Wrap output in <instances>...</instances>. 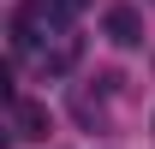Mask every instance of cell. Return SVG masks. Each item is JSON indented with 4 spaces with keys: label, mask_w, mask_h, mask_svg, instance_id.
<instances>
[{
    "label": "cell",
    "mask_w": 155,
    "mask_h": 149,
    "mask_svg": "<svg viewBox=\"0 0 155 149\" xmlns=\"http://www.w3.org/2000/svg\"><path fill=\"white\" fill-rule=\"evenodd\" d=\"M107 36H114V48H137V42H143L137 6H107Z\"/></svg>",
    "instance_id": "3957f363"
},
{
    "label": "cell",
    "mask_w": 155,
    "mask_h": 149,
    "mask_svg": "<svg viewBox=\"0 0 155 149\" xmlns=\"http://www.w3.org/2000/svg\"><path fill=\"white\" fill-rule=\"evenodd\" d=\"M12 54L24 60V66H36V72H72L78 66V36L72 24H66V12H54L48 0H30L18 18H12Z\"/></svg>",
    "instance_id": "6da1fadb"
},
{
    "label": "cell",
    "mask_w": 155,
    "mask_h": 149,
    "mask_svg": "<svg viewBox=\"0 0 155 149\" xmlns=\"http://www.w3.org/2000/svg\"><path fill=\"white\" fill-rule=\"evenodd\" d=\"M48 6H54V12H66V18H78V12H84L90 0H48Z\"/></svg>",
    "instance_id": "277c9868"
},
{
    "label": "cell",
    "mask_w": 155,
    "mask_h": 149,
    "mask_svg": "<svg viewBox=\"0 0 155 149\" xmlns=\"http://www.w3.org/2000/svg\"><path fill=\"white\" fill-rule=\"evenodd\" d=\"M12 131H18V143H42V137H48V108L12 95Z\"/></svg>",
    "instance_id": "7a4b0ae2"
}]
</instances>
